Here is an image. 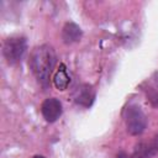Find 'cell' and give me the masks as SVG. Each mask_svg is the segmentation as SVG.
I'll return each instance as SVG.
<instances>
[{
    "label": "cell",
    "instance_id": "obj_1",
    "mask_svg": "<svg viewBox=\"0 0 158 158\" xmlns=\"http://www.w3.org/2000/svg\"><path fill=\"white\" fill-rule=\"evenodd\" d=\"M57 56L49 44H41L36 47L30 56V68L42 86H47L49 77L56 67Z\"/></svg>",
    "mask_w": 158,
    "mask_h": 158
},
{
    "label": "cell",
    "instance_id": "obj_8",
    "mask_svg": "<svg viewBox=\"0 0 158 158\" xmlns=\"http://www.w3.org/2000/svg\"><path fill=\"white\" fill-rule=\"evenodd\" d=\"M69 83H70V77L68 74L67 67L62 63V64H59V67L53 77V84L58 90H65L68 88Z\"/></svg>",
    "mask_w": 158,
    "mask_h": 158
},
{
    "label": "cell",
    "instance_id": "obj_9",
    "mask_svg": "<svg viewBox=\"0 0 158 158\" xmlns=\"http://www.w3.org/2000/svg\"><path fill=\"white\" fill-rule=\"evenodd\" d=\"M146 93H147V99H148V101H149L154 107L158 109V91H156V90L152 89V88H148V89L146 90Z\"/></svg>",
    "mask_w": 158,
    "mask_h": 158
},
{
    "label": "cell",
    "instance_id": "obj_5",
    "mask_svg": "<svg viewBox=\"0 0 158 158\" xmlns=\"http://www.w3.org/2000/svg\"><path fill=\"white\" fill-rule=\"evenodd\" d=\"M41 112H42L43 118L47 122H49V123L56 122L60 117V115L63 112L62 102L56 98H48L42 102Z\"/></svg>",
    "mask_w": 158,
    "mask_h": 158
},
{
    "label": "cell",
    "instance_id": "obj_2",
    "mask_svg": "<svg viewBox=\"0 0 158 158\" xmlns=\"http://www.w3.org/2000/svg\"><path fill=\"white\" fill-rule=\"evenodd\" d=\"M125 123L127 132L132 136L141 135L147 127V117L138 105L131 104L125 109Z\"/></svg>",
    "mask_w": 158,
    "mask_h": 158
},
{
    "label": "cell",
    "instance_id": "obj_3",
    "mask_svg": "<svg viewBox=\"0 0 158 158\" xmlns=\"http://www.w3.org/2000/svg\"><path fill=\"white\" fill-rule=\"evenodd\" d=\"M27 48L26 38L22 36H14L5 40L2 46V54L10 65L19 63Z\"/></svg>",
    "mask_w": 158,
    "mask_h": 158
},
{
    "label": "cell",
    "instance_id": "obj_10",
    "mask_svg": "<svg viewBox=\"0 0 158 158\" xmlns=\"http://www.w3.org/2000/svg\"><path fill=\"white\" fill-rule=\"evenodd\" d=\"M33 158H46V157H43V156H35Z\"/></svg>",
    "mask_w": 158,
    "mask_h": 158
},
{
    "label": "cell",
    "instance_id": "obj_4",
    "mask_svg": "<svg viewBox=\"0 0 158 158\" xmlns=\"http://www.w3.org/2000/svg\"><path fill=\"white\" fill-rule=\"evenodd\" d=\"M72 99L75 104L89 107L94 102L95 99V90L89 84H79L72 91Z\"/></svg>",
    "mask_w": 158,
    "mask_h": 158
},
{
    "label": "cell",
    "instance_id": "obj_7",
    "mask_svg": "<svg viewBox=\"0 0 158 158\" xmlns=\"http://www.w3.org/2000/svg\"><path fill=\"white\" fill-rule=\"evenodd\" d=\"M83 36L81 28L74 22H67L62 28V40L65 44H72L79 42Z\"/></svg>",
    "mask_w": 158,
    "mask_h": 158
},
{
    "label": "cell",
    "instance_id": "obj_6",
    "mask_svg": "<svg viewBox=\"0 0 158 158\" xmlns=\"http://www.w3.org/2000/svg\"><path fill=\"white\" fill-rule=\"evenodd\" d=\"M158 153V137L142 141L135 146L131 158H152Z\"/></svg>",
    "mask_w": 158,
    "mask_h": 158
}]
</instances>
